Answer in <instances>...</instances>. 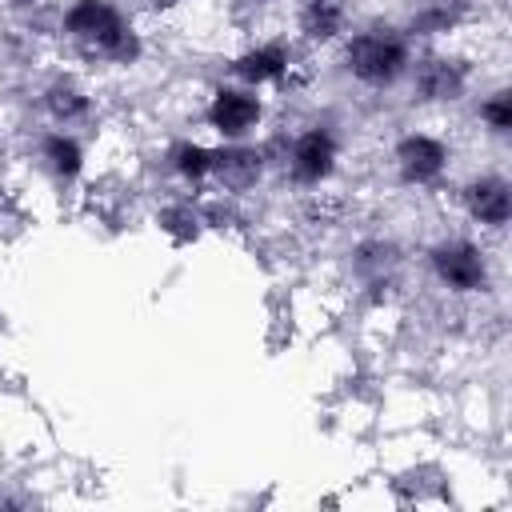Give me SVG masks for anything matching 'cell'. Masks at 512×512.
<instances>
[{"instance_id": "obj_1", "label": "cell", "mask_w": 512, "mask_h": 512, "mask_svg": "<svg viewBox=\"0 0 512 512\" xmlns=\"http://www.w3.org/2000/svg\"><path fill=\"white\" fill-rule=\"evenodd\" d=\"M60 36L88 60L132 68L144 56V36L116 0H72L60 12Z\"/></svg>"}, {"instance_id": "obj_2", "label": "cell", "mask_w": 512, "mask_h": 512, "mask_svg": "<svg viewBox=\"0 0 512 512\" xmlns=\"http://www.w3.org/2000/svg\"><path fill=\"white\" fill-rule=\"evenodd\" d=\"M344 72L364 88H392L412 68V36L392 24H372L344 36Z\"/></svg>"}, {"instance_id": "obj_3", "label": "cell", "mask_w": 512, "mask_h": 512, "mask_svg": "<svg viewBox=\"0 0 512 512\" xmlns=\"http://www.w3.org/2000/svg\"><path fill=\"white\" fill-rule=\"evenodd\" d=\"M280 164L296 188H320L340 164V136L328 124H308L296 136L280 140Z\"/></svg>"}, {"instance_id": "obj_4", "label": "cell", "mask_w": 512, "mask_h": 512, "mask_svg": "<svg viewBox=\"0 0 512 512\" xmlns=\"http://www.w3.org/2000/svg\"><path fill=\"white\" fill-rule=\"evenodd\" d=\"M428 268H432L436 284L448 288V292H456V296L488 292V284H492L488 256L468 236H444V240H436L428 248Z\"/></svg>"}, {"instance_id": "obj_5", "label": "cell", "mask_w": 512, "mask_h": 512, "mask_svg": "<svg viewBox=\"0 0 512 512\" xmlns=\"http://www.w3.org/2000/svg\"><path fill=\"white\" fill-rule=\"evenodd\" d=\"M448 164H452V144L436 132L412 128L392 144V168L408 188H436L448 176Z\"/></svg>"}, {"instance_id": "obj_6", "label": "cell", "mask_w": 512, "mask_h": 512, "mask_svg": "<svg viewBox=\"0 0 512 512\" xmlns=\"http://www.w3.org/2000/svg\"><path fill=\"white\" fill-rule=\"evenodd\" d=\"M204 124L220 140H252L264 124V96L248 84H220L204 104Z\"/></svg>"}, {"instance_id": "obj_7", "label": "cell", "mask_w": 512, "mask_h": 512, "mask_svg": "<svg viewBox=\"0 0 512 512\" xmlns=\"http://www.w3.org/2000/svg\"><path fill=\"white\" fill-rule=\"evenodd\" d=\"M272 156L264 144H252V140H220L212 144V172H208V184L224 196H240V192H252L264 172H268Z\"/></svg>"}, {"instance_id": "obj_8", "label": "cell", "mask_w": 512, "mask_h": 512, "mask_svg": "<svg viewBox=\"0 0 512 512\" xmlns=\"http://www.w3.org/2000/svg\"><path fill=\"white\" fill-rule=\"evenodd\" d=\"M408 76H412V92L420 104H456L472 80L468 64L460 56H444V52H428V56L412 60Z\"/></svg>"}, {"instance_id": "obj_9", "label": "cell", "mask_w": 512, "mask_h": 512, "mask_svg": "<svg viewBox=\"0 0 512 512\" xmlns=\"http://www.w3.org/2000/svg\"><path fill=\"white\" fill-rule=\"evenodd\" d=\"M292 60H296L292 44H288L284 36H268V40H256V44H248L244 52L232 56V80H236V84H248V88H256V92H260V88H276V84L288 80Z\"/></svg>"}, {"instance_id": "obj_10", "label": "cell", "mask_w": 512, "mask_h": 512, "mask_svg": "<svg viewBox=\"0 0 512 512\" xmlns=\"http://www.w3.org/2000/svg\"><path fill=\"white\" fill-rule=\"evenodd\" d=\"M36 160H40L44 176H48L56 188L80 184V176H84V168H88L84 140H80L72 128H44L40 140H36Z\"/></svg>"}, {"instance_id": "obj_11", "label": "cell", "mask_w": 512, "mask_h": 512, "mask_svg": "<svg viewBox=\"0 0 512 512\" xmlns=\"http://www.w3.org/2000/svg\"><path fill=\"white\" fill-rule=\"evenodd\" d=\"M460 204H464V212H468L472 224H480V228H504L508 216H512V184L500 172L472 176L460 188Z\"/></svg>"}, {"instance_id": "obj_12", "label": "cell", "mask_w": 512, "mask_h": 512, "mask_svg": "<svg viewBox=\"0 0 512 512\" xmlns=\"http://www.w3.org/2000/svg\"><path fill=\"white\" fill-rule=\"evenodd\" d=\"M40 108L52 120V128H72V132L84 128L92 120V112H96L92 92L76 76H52L44 84V92H40Z\"/></svg>"}, {"instance_id": "obj_13", "label": "cell", "mask_w": 512, "mask_h": 512, "mask_svg": "<svg viewBox=\"0 0 512 512\" xmlns=\"http://www.w3.org/2000/svg\"><path fill=\"white\" fill-rule=\"evenodd\" d=\"M352 268H356V276L368 288H388L392 276H396V268H400V244L396 240H384V236L360 240L356 252H352Z\"/></svg>"}, {"instance_id": "obj_14", "label": "cell", "mask_w": 512, "mask_h": 512, "mask_svg": "<svg viewBox=\"0 0 512 512\" xmlns=\"http://www.w3.org/2000/svg\"><path fill=\"white\" fill-rule=\"evenodd\" d=\"M164 168H168L184 188H204V184H208V172H212V144L192 140V136H180V140L168 144Z\"/></svg>"}, {"instance_id": "obj_15", "label": "cell", "mask_w": 512, "mask_h": 512, "mask_svg": "<svg viewBox=\"0 0 512 512\" xmlns=\"http://www.w3.org/2000/svg\"><path fill=\"white\" fill-rule=\"evenodd\" d=\"M296 28L308 44H332L348 28V8H344V0H304Z\"/></svg>"}, {"instance_id": "obj_16", "label": "cell", "mask_w": 512, "mask_h": 512, "mask_svg": "<svg viewBox=\"0 0 512 512\" xmlns=\"http://www.w3.org/2000/svg\"><path fill=\"white\" fill-rule=\"evenodd\" d=\"M156 228L172 240V244H196L204 232H208V224H204V204L200 200H192V196H176V200H168L160 212H156Z\"/></svg>"}, {"instance_id": "obj_17", "label": "cell", "mask_w": 512, "mask_h": 512, "mask_svg": "<svg viewBox=\"0 0 512 512\" xmlns=\"http://www.w3.org/2000/svg\"><path fill=\"white\" fill-rule=\"evenodd\" d=\"M468 20V0H420L412 20H408V36H448Z\"/></svg>"}, {"instance_id": "obj_18", "label": "cell", "mask_w": 512, "mask_h": 512, "mask_svg": "<svg viewBox=\"0 0 512 512\" xmlns=\"http://www.w3.org/2000/svg\"><path fill=\"white\" fill-rule=\"evenodd\" d=\"M480 124L492 132V136H508L512 132V92L508 88H492L484 100H480Z\"/></svg>"}, {"instance_id": "obj_19", "label": "cell", "mask_w": 512, "mask_h": 512, "mask_svg": "<svg viewBox=\"0 0 512 512\" xmlns=\"http://www.w3.org/2000/svg\"><path fill=\"white\" fill-rule=\"evenodd\" d=\"M8 4H12L16 12H32V8H40L44 0H8Z\"/></svg>"}, {"instance_id": "obj_20", "label": "cell", "mask_w": 512, "mask_h": 512, "mask_svg": "<svg viewBox=\"0 0 512 512\" xmlns=\"http://www.w3.org/2000/svg\"><path fill=\"white\" fill-rule=\"evenodd\" d=\"M252 4H272V0H252Z\"/></svg>"}]
</instances>
